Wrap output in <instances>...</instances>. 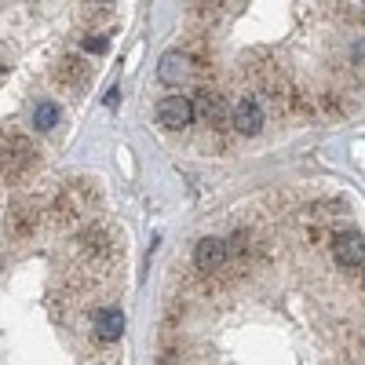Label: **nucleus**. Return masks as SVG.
Returning <instances> with one entry per match:
<instances>
[{"instance_id":"0eeeda50","label":"nucleus","mask_w":365,"mask_h":365,"mask_svg":"<svg viewBox=\"0 0 365 365\" xmlns=\"http://www.w3.org/2000/svg\"><path fill=\"white\" fill-rule=\"evenodd\" d=\"M77 249L84 252L88 263H99V259H106V256L113 252V237H110L106 227H88V230L77 237Z\"/></svg>"},{"instance_id":"423d86ee","label":"nucleus","mask_w":365,"mask_h":365,"mask_svg":"<svg viewBox=\"0 0 365 365\" xmlns=\"http://www.w3.org/2000/svg\"><path fill=\"white\" fill-rule=\"evenodd\" d=\"M332 259L344 270H361V234L358 230H344L332 237Z\"/></svg>"},{"instance_id":"9d476101","label":"nucleus","mask_w":365,"mask_h":365,"mask_svg":"<svg viewBox=\"0 0 365 365\" xmlns=\"http://www.w3.org/2000/svg\"><path fill=\"white\" fill-rule=\"evenodd\" d=\"M55 84L58 88H81L84 84V77H88V66H84V58H77V55H66L63 63L55 66Z\"/></svg>"},{"instance_id":"2eb2a0df","label":"nucleus","mask_w":365,"mask_h":365,"mask_svg":"<svg viewBox=\"0 0 365 365\" xmlns=\"http://www.w3.org/2000/svg\"><path fill=\"white\" fill-rule=\"evenodd\" d=\"M117 96H120V91H117V88H110V91H106V106H117Z\"/></svg>"},{"instance_id":"4468645a","label":"nucleus","mask_w":365,"mask_h":365,"mask_svg":"<svg viewBox=\"0 0 365 365\" xmlns=\"http://www.w3.org/2000/svg\"><path fill=\"white\" fill-rule=\"evenodd\" d=\"M84 48H88V51H96V55H103V51L110 48V41H106L103 34H88V37H84Z\"/></svg>"},{"instance_id":"1a4fd4ad","label":"nucleus","mask_w":365,"mask_h":365,"mask_svg":"<svg viewBox=\"0 0 365 365\" xmlns=\"http://www.w3.org/2000/svg\"><path fill=\"white\" fill-rule=\"evenodd\" d=\"M81 194H84V187H77V182H73L70 190H63V194L55 197L51 212H55V220H58V223H70V220L81 216V208H84V197H81Z\"/></svg>"},{"instance_id":"39448f33","label":"nucleus","mask_w":365,"mask_h":365,"mask_svg":"<svg viewBox=\"0 0 365 365\" xmlns=\"http://www.w3.org/2000/svg\"><path fill=\"white\" fill-rule=\"evenodd\" d=\"M230 252H227V241L223 237H201L197 249H194V263L201 274H220L227 267Z\"/></svg>"},{"instance_id":"7ed1b4c3","label":"nucleus","mask_w":365,"mask_h":365,"mask_svg":"<svg viewBox=\"0 0 365 365\" xmlns=\"http://www.w3.org/2000/svg\"><path fill=\"white\" fill-rule=\"evenodd\" d=\"M227 117H230L234 132H241V135H259L263 125H267V113H263V106H259L252 96H245V99H241Z\"/></svg>"},{"instance_id":"6e6552de","label":"nucleus","mask_w":365,"mask_h":365,"mask_svg":"<svg viewBox=\"0 0 365 365\" xmlns=\"http://www.w3.org/2000/svg\"><path fill=\"white\" fill-rule=\"evenodd\" d=\"M96 336L103 344H113L125 336V311H117V307H99L96 311Z\"/></svg>"},{"instance_id":"20e7f679","label":"nucleus","mask_w":365,"mask_h":365,"mask_svg":"<svg viewBox=\"0 0 365 365\" xmlns=\"http://www.w3.org/2000/svg\"><path fill=\"white\" fill-rule=\"evenodd\" d=\"M190 106H194V117H201L205 125H212V128L227 125V103H223V96L216 88H201L197 96L190 99Z\"/></svg>"},{"instance_id":"f8f14e48","label":"nucleus","mask_w":365,"mask_h":365,"mask_svg":"<svg viewBox=\"0 0 365 365\" xmlns=\"http://www.w3.org/2000/svg\"><path fill=\"white\" fill-rule=\"evenodd\" d=\"M158 73H161V81H165V84H179L182 77L190 73V58L182 55V51H165V55H161V70H158Z\"/></svg>"},{"instance_id":"ddd939ff","label":"nucleus","mask_w":365,"mask_h":365,"mask_svg":"<svg viewBox=\"0 0 365 365\" xmlns=\"http://www.w3.org/2000/svg\"><path fill=\"white\" fill-rule=\"evenodd\" d=\"M34 125H37L41 132H51V128L58 125V106H55V103H37V110H34Z\"/></svg>"},{"instance_id":"9b49d317","label":"nucleus","mask_w":365,"mask_h":365,"mask_svg":"<svg viewBox=\"0 0 365 365\" xmlns=\"http://www.w3.org/2000/svg\"><path fill=\"white\" fill-rule=\"evenodd\" d=\"M37 227H41V208H34V205H22L8 216V234L11 237H29Z\"/></svg>"},{"instance_id":"f257e3e1","label":"nucleus","mask_w":365,"mask_h":365,"mask_svg":"<svg viewBox=\"0 0 365 365\" xmlns=\"http://www.w3.org/2000/svg\"><path fill=\"white\" fill-rule=\"evenodd\" d=\"M37 146L29 143L26 135H11L4 143V150H0V172H4L8 182H22L29 172L37 168Z\"/></svg>"},{"instance_id":"f03ea898","label":"nucleus","mask_w":365,"mask_h":365,"mask_svg":"<svg viewBox=\"0 0 365 365\" xmlns=\"http://www.w3.org/2000/svg\"><path fill=\"white\" fill-rule=\"evenodd\" d=\"M194 120V106L187 96H165L158 103V125L168 128V132H179V128H187Z\"/></svg>"}]
</instances>
